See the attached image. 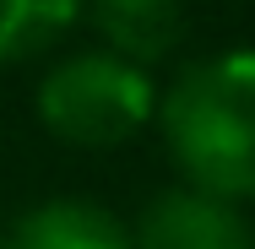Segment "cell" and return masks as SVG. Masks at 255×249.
I'll use <instances>...</instances> for the list:
<instances>
[{"label":"cell","instance_id":"5b68a950","mask_svg":"<svg viewBox=\"0 0 255 249\" xmlns=\"http://www.w3.org/2000/svg\"><path fill=\"white\" fill-rule=\"evenodd\" d=\"M93 22L114 54L152 65L179 44L185 11H179V0H93Z\"/></svg>","mask_w":255,"mask_h":249},{"label":"cell","instance_id":"8992f818","mask_svg":"<svg viewBox=\"0 0 255 249\" xmlns=\"http://www.w3.org/2000/svg\"><path fill=\"white\" fill-rule=\"evenodd\" d=\"M82 16V0H0V65L54 49Z\"/></svg>","mask_w":255,"mask_h":249},{"label":"cell","instance_id":"3957f363","mask_svg":"<svg viewBox=\"0 0 255 249\" xmlns=\"http://www.w3.org/2000/svg\"><path fill=\"white\" fill-rule=\"evenodd\" d=\"M130 244L136 249H255L245 217L228 200L201 195V190H163L141 211Z\"/></svg>","mask_w":255,"mask_h":249},{"label":"cell","instance_id":"6da1fadb","mask_svg":"<svg viewBox=\"0 0 255 249\" xmlns=\"http://www.w3.org/2000/svg\"><path fill=\"white\" fill-rule=\"evenodd\" d=\"M157 125L190 190L255 200V49L185 65L157 103Z\"/></svg>","mask_w":255,"mask_h":249},{"label":"cell","instance_id":"7a4b0ae2","mask_svg":"<svg viewBox=\"0 0 255 249\" xmlns=\"http://www.w3.org/2000/svg\"><path fill=\"white\" fill-rule=\"evenodd\" d=\"M157 108L147 65L114 49H87L60 60L38 82V119L71 147H120Z\"/></svg>","mask_w":255,"mask_h":249},{"label":"cell","instance_id":"277c9868","mask_svg":"<svg viewBox=\"0 0 255 249\" xmlns=\"http://www.w3.org/2000/svg\"><path fill=\"white\" fill-rule=\"evenodd\" d=\"M0 249H136V244H130V228L114 211H103L98 200L60 195L22 211L0 233Z\"/></svg>","mask_w":255,"mask_h":249}]
</instances>
